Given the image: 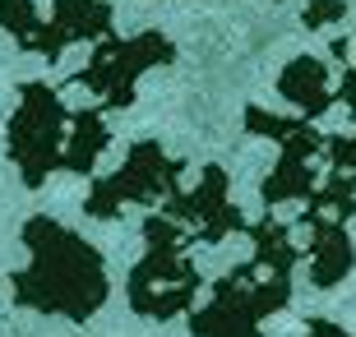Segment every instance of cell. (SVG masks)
I'll return each mask as SVG.
<instances>
[{
	"mask_svg": "<svg viewBox=\"0 0 356 337\" xmlns=\"http://www.w3.org/2000/svg\"><path fill=\"white\" fill-rule=\"evenodd\" d=\"M28 268L14 272V300L38 314H65V319H88L102 310L106 291V263L102 254L70 231L56 217H33L24 227Z\"/></svg>",
	"mask_w": 356,
	"mask_h": 337,
	"instance_id": "1",
	"label": "cell"
},
{
	"mask_svg": "<svg viewBox=\"0 0 356 337\" xmlns=\"http://www.w3.org/2000/svg\"><path fill=\"white\" fill-rule=\"evenodd\" d=\"M144 240L148 254L130 272V305L148 319H172L199 291V272L181 259L185 245L195 240V231H185L172 213H162V217L144 222Z\"/></svg>",
	"mask_w": 356,
	"mask_h": 337,
	"instance_id": "2",
	"label": "cell"
},
{
	"mask_svg": "<svg viewBox=\"0 0 356 337\" xmlns=\"http://www.w3.org/2000/svg\"><path fill=\"white\" fill-rule=\"evenodd\" d=\"M70 116L74 111H65L56 88L24 83L19 106H14V116H10V130H5V153L19 167V181L28 190H38L51 171H60L65 139H70Z\"/></svg>",
	"mask_w": 356,
	"mask_h": 337,
	"instance_id": "3",
	"label": "cell"
},
{
	"mask_svg": "<svg viewBox=\"0 0 356 337\" xmlns=\"http://www.w3.org/2000/svg\"><path fill=\"white\" fill-rule=\"evenodd\" d=\"M176 181H181V162H172L153 139H144L130 148L120 171L92 181L88 199H83V213L111 222V217H120V208H130V204H158V199H167L176 190Z\"/></svg>",
	"mask_w": 356,
	"mask_h": 337,
	"instance_id": "4",
	"label": "cell"
},
{
	"mask_svg": "<svg viewBox=\"0 0 356 337\" xmlns=\"http://www.w3.org/2000/svg\"><path fill=\"white\" fill-rule=\"evenodd\" d=\"M172 60V42L162 38V33H139V38H111L102 42L92 60L79 69L74 79V88H88L97 97L102 111L111 106H125L134 97V79L144 74L153 65H167Z\"/></svg>",
	"mask_w": 356,
	"mask_h": 337,
	"instance_id": "5",
	"label": "cell"
},
{
	"mask_svg": "<svg viewBox=\"0 0 356 337\" xmlns=\"http://www.w3.org/2000/svg\"><path fill=\"white\" fill-rule=\"evenodd\" d=\"M106 143H111V130H106L102 111H74L70 116V139H65V157H60V171H74V176H88L97 167V157L106 153Z\"/></svg>",
	"mask_w": 356,
	"mask_h": 337,
	"instance_id": "6",
	"label": "cell"
},
{
	"mask_svg": "<svg viewBox=\"0 0 356 337\" xmlns=\"http://www.w3.org/2000/svg\"><path fill=\"white\" fill-rule=\"evenodd\" d=\"M51 33L60 38V47L70 42H88V38H102L111 28V5L106 0H56L51 10Z\"/></svg>",
	"mask_w": 356,
	"mask_h": 337,
	"instance_id": "7",
	"label": "cell"
},
{
	"mask_svg": "<svg viewBox=\"0 0 356 337\" xmlns=\"http://www.w3.org/2000/svg\"><path fill=\"white\" fill-rule=\"evenodd\" d=\"M277 88L287 92L296 106L319 111V106H324V69H319V60H291Z\"/></svg>",
	"mask_w": 356,
	"mask_h": 337,
	"instance_id": "8",
	"label": "cell"
},
{
	"mask_svg": "<svg viewBox=\"0 0 356 337\" xmlns=\"http://www.w3.org/2000/svg\"><path fill=\"white\" fill-rule=\"evenodd\" d=\"M42 24H47V19L38 14V5H33V0H0V28H5V33H14L24 47L42 33Z\"/></svg>",
	"mask_w": 356,
	"mask_h": 337,
	"instance_id": "9",
	"label": "cell"
},
{
	"mask_svg": "<svg viewBox=\"0 0 356 337\" xmlns=\"http://www.w3.org/2000/svg\"><path fill=\"white\" fill-rule=\"evenodd\" d=\"M329 19H343V0H305V24L319 28Z\"/></svg>",
	"mask_w": 356,
	"mask_h": 337,
	"instance_id": "10",
	"label": "cell"
}]
</instances>
